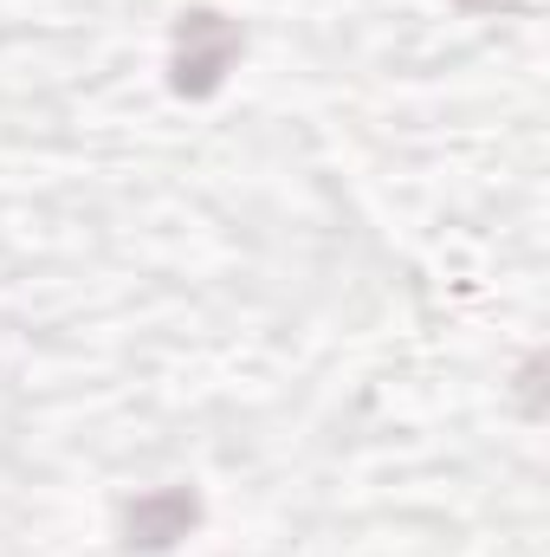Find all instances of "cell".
Wrapping results in <instances>:
<instances>
[{
    "label": "cell",
    "mask_w": 550,
    "mask_h": 557,
    "mask_svg": "<svg viewBox=\"0 0 550 557\" xmlns=\"http://www.w3.org/2000/svg\"><path fill=\"white\" fill-rule=\"evenodd\" d=\"M247 39L227 13L214 7H182L175 13V46H168V85L175 98H214L227 85V72L240 65Z\"/></svg>",
    "instance_id": "6da1fadb"
},
{
    "label": "cell",
    "mask_w": 550,
    "mask_h": 557,
    "mask_svg": "<svg viewBox=\"0 0 550 557\" xmlns=\"http://www.w3.org/2000/svg\"><path fill=\"white\" fill-rule=\"evenodd\" d=\"M201 525V499L195 486H155L124 512V545L130 552H175L188 532Z\"/></svg>",
    "instance_id": "7a4b0ae2"
}]
</instances>
